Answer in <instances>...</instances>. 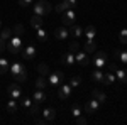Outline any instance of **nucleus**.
Here are the masks:
<instances>
[{"label":"nucleus","instance_id":"e433bc0d","mask_svg":"<svg viewBox=\"0 0 127 125\" xmlns=\"http://www.w3.org/2000/svg\"><path fill=\"white\" fill-rule=\"evenodd\" d=\"M71 115L73 117H80L81 115V108H80L78 105H73L71 106Z\"/></svg>","mask_w":127,"mask_h":125},{"label":"nucleus","instance_id":"f03ea898","mask_svg":"<svg viewBox=\"0 0 127 125\" xmlns=\"http://www.w3.org/2000/svg\"><path fill=\"white\" fill-rule=\"evenodd\" d=\"M7 49H9V52H12V54H19L20 51H22V37L14 34L7 41Z\"/></svg>","mask_w":127,"mask_h":125},{"label":"nucleus","instance_id":"9b49d317","mask_svg":"<svg viewBox=\"0 0 127 125\" xmlns=\"http://www.w3.org/2000/svg\"><path fill=\"white\" fill-rule=\"evenodd\" d=\"M115 81H117V78H115V73H103V78H102V85L103 86H112V85H115Z\"/></svg>","mask_w":127,"mask_h":125},{"label":"nucleus","instance_id":"5701e85b","mask_svg":"<svg viewBox=\"0 0 127 125\" xmlns=\"http://www.w3.org/2000/svg\"><path fill=\"white\" fill-rule=\"evenodd\" d=\"M48 85H49V83H48V79H46V76L39 75V76H37V79H36V88H37V90H44Z\"/></svg>","mask_w":127,"mask_h":125},{"label":"nucleus","instance_id":"a211bd4d","mask_svg":"<svg viewBox=\"0 0 127 125\" xmlns=\"http://www.w3.org/2000/svg\"><path fill=\"white\" fill-rule=\"evenodd\" d=\"M32 100H34V101H36V103H44V101H46V100H48V96H46V93H44V91H42V90H36V91H34V96H32Z\"/></svg>","mask_w":127,"mask_h":125},{"label":"nucleus","instance_id":"b1692460","mask_svg":"<svg viewBox=\"0 0 127 125\" xmlns=\"http://www.w3.org/2000/svg\"><path fill=\"white\" fill-rule=\"evenodd\" d=\"M115 78L120 83H127V69H117L115 71Z\"/></svg>","mask_w":127,"mask_h":125},{"label":"nucleus","instance_id":"79ce46f5","mask_svg":"<svg viewBox=\"0 0 127 125\" xmlns=\"http://www.w3.org/2000/svg\"><path fill=\"white\" fill-rule=\"evenodd\" d=\"M36 124H37V125H46V124H49V122L42 117V118H37V120H36Z\"/></svg>","mask_w":127,"mask_h":125},{"label":"nucleus","instance_id":"f257e3e1","mask_svg":"<svg viewBox=\"0 0 127 125\" xmlns=\"http://www.w3.org/2000/svg\"><path fill=\"white\" fill-rule=\"evenodd\" d=\"M9 71L14 75V78H15L19 83H22V81H26V79H27V69H26V64H24V63H20V61L14 63V64L10 66Z\"/></svg>","mask_w":127,"mask_h":125},{"label":"nucleus","instance_id":"39448f33","mask_svg":"<svg viewBox=\"0 0 127 125\" xmlns=\"http://www.w3.org/2000/svg\"><path fill=\"white\" fill-rule=\"evenodd\" d=\"M63 81H64V73H61V71H54V73H49L48 76V83L51 86H59V85H63Z\"/></svg>","mask_w":127,"mask_h":125},{"label":"nucleus","instance_id":"ea45409f","mask_svg":"<svg viewBox=\"0 0 127 125\" xmlns=\"http://www.w3.org/2000/svg\"><path fill=\"white\" fill-rule=\"evenodd\" d=\"M3 49H7V41H3V39L0 37V52H2Z\"/></svg>","mask_w":127,"mask_h":125},{"label":"nucleus","instance_id":"20e7f679","mask_svg":"<svg viewBox=\"0 0 127 125\" xmlns=\"http://www.w3.org/2000/svg\"><path fill=\"white\" fill-rule=\"evenodd\" d=\"M75 20H76V12L73 9H68V10H64V12L61 14V22H63V25H66V27L73 25Z\"/></svg>","mask_w":127,"mask_h":125},{"label":"nucleus","instance_id":"7c9ffc66","mask_svg":"<svg viewBox=\"0 0 127 125\" xmlns=\"http://www.w3.org/2000/svg\"><path fill=\"white\" fill-rule=\"evenodd\" d=\"M12 29H9V27H5V29H2V32H0V37L3 39V41H9L10 37H12Z\"/></svg>","mask_w":127,"mask_h":125},{"label":"nucleus","instance_id":"f704fd0d","mask_svg":"<svg viewBox=\"0 0 127 125\" xmlns=\"http://www.w3.org/2000/svg\"><path fill=\"white\" fill-rule=\"evenodd\" d=\"M29 113H31V115H37V113H39V103H36V101H34L32 106L29 108Z\"/></svg>","mask_w":127,"mask_h":125},{"label":"nucleus","instance_id":"473e14b6","mask_svg":"<svg viewBox=\"0 0 127 125\" xmlns=\"http://www.w3.org/2000/svg\"><path fill=\"white\" fill-rule=\"evenodd\" d=\"M37 71H39V75H42V76L49 75V68H48V64H44V63L37 64Z\"/></svg>","mask_w":127,"mask_h":125},{"label":"nucleus","instance_id":"c9c22d12","mask_svg":"<svg viewBox=\"0 0 127 125\" xmlns=\"http://www.w3.org/2000/svg\"><path fill=\"white\" fill-rule=\"evenodd\" d=\"M119 39H120V42H122V44H127V29H122V30H120Z\"/></svg>","mask_w":127,"mask_h":125},{"label":"nucleus","instance_id":"2eb2a0df","mask_svg":"<svg viewBox=\"0 0 127 125\" xmlns=\"http://www.w3.org/2000/svg\"><path fill=\"white\" fill-rule=\"evenodd\" d=\"M92 98H95L100 105H103V103L107 101V95H105L102 90H93V91H92Z\"/></svg>","mask_w":127,"mask_h":125},{"label":"nucleus","instance_id":"4468645a","mask_svg":"<svg viewBox=\"0 0 127 125\" xmlns=\"http://www.w3.org/2000/svg\"><path fill=\"white\" fill-rule=\"evenodd\" d=\"M68 36H69V30L66 29V25H64V27H58V29H54V37L59 39V41L68 39Z\"/></svg>","mask_w":127,"mask_h":125},{"label":"nucleus","instance_id":"6ab92c4d","mask_svg":"<svg viewBox=\"0 0 127 125\" xmlns=\"http://www.w3.org/2000/svg\"><path fill=\"white\" fill-rule=\"evenodd\" d=\"M42 24H44V19H42V15H37V14H34V15L31 17V25H32V27L39 29V27H42Z\"/></svg>","mask_w":127,"mask_h":125},{"label":"nucleus","instance_id":"ddd939ff","mask_svg":"<svg viewBox=\"0 0 127 125\" xmlns=\"http://www.w3.org/2000/svg\"><path fill=\"white\" fill-rule=\"evenodd\" d=\"M61 63L63 64H66V66H73L76 61H75V52H64L63 56H61Z\"/></svg>","mask_w":127,"mask_h":125},{"label":"nucleus","instance_id":"c85d7f7f","mask_svg":"<svg viewBox=\"0 0 127 125\" xmlns=\"http://www.w3.org/2000/svg\"><path fill=\"white\" fill-rule=\"evenodd\" d=\"M80 48H81V44H80L78 41H71V42H68V51L69 52H78Z\"/></svg>","mask_w":127,"mask_h":125},{"label":"nucleus","instance_id":"1a4fd4ad","mask_svg":"<svg viewBox=\"0 0 127 125\" xmlns=\"http://www.w3.org/2000/svg\"><path fill=\"white\" fill-rule=\"evenodd\" d=\"M71 91H73V88L69 86V85H59L58 96L61 98V100H68L69 96H71Z\"/></svg>","mask_w":127,"mask_h":125},{"label":"nucleus","instance_id":"412c9836","mask_svg":"<svg viewBox=\"0 0 127 125\" xmlns=\"http://www.w3.org/2000/svg\"><path fill=\"white\" fill-rule=\"evenodd\" d=\"M68 30H69V36H73V37H81L83 36V29L80 27V25H69L68 27Z\"/></svg>","mask_w":127,"mask_h":125},{"label":"nucleus","instance_id":"6e6552de","mask_svg":"<svg viewBox=\"0 0 127 125\" xmlns=\"http://www.w3.org/2000/svg\"><path fill=\"white\" fill-rule=\"evenodd\" d=\"M7 95L10 98H14V100H19L20 96H22V90H20L19 85H9L7 86Z\"/></svg>","mask_w":127,"mask_h":125},{"label":"nucleus","instance_id":"9d476101","mask_svg":"<svg viewBox=\"0 0 127 125\" xmlns=\"http://www.w3.org/2000/svg\"><path fill=\"white\" fill-rule=\"evenodd\" d=\"M98 110H100V103H98L95 98L90 100V101H87V105H85V112H87V113L93 115V113H97Z\"/></svg>","mask_w":127,"mask_h":125},{"label":"nucleus","instance_id":"7ed1b4c3","mask_svg":"<svg viewBox=\"0 0 127 125\" xmlns=\"http://www.w3.org/2000/svg\"><path fill=\"white\" fill-rule=\"evenodd\" d=\"M51 10H53V7L46 0H37L34 5V14H37V15H48Z\"/></svg>","mask_w":127,"mask_h":125},{"label":"nucleus","instance_id":"58836bf2","mask_svg":"<svg viewBox=\"0 0 127 125\" xmlns=\"http://www.w3.org/2000/svg\"><path fill=\"white\" fill-rule=\"evenodd\" d=\"M17 2H19L20 7H27V5H31V3H32V0H17Z\"/></svg>","mask_w":127,"mask_h":125},{"label":"nucleus","instance_id":"37998d69","mask_svg":"<svg viewBox=\"0 0 127 125\" xmlns=\"http://www.w3.org/2000/svg\"><path fill=\"white\" fill-rule=\"evenodd\" d=\"M0 25H2V19H0Z\"/></svg>","mask_w":127,"mask_h":125},{"label":"nucleus","instance_id":"a19ab883","mask_svg":"<svg viewBox=\"0 0 127 125\" xmlns=\"http://www.w3.org/2000/svg\"><path fill=\"white\" fill-rule=\"evenodd\" d=\"M117 69H119V66L115 64V63H112V64H108V71H112V73H115Z\"/></svg>","mask_w":127,"mask_h":125},{"label":"nucleus","instance_id":"a878e982","mask_svg":"<svg viewBox=\"0 0 127 125\" xmlns=\"http://www.w3.org/2000/svg\"><path fill=\"white\" fill-rule=\"evenodd\" d=\"M9 69H10L9 61H7V59H3V58H0V75H5V73H9Z\"/></svg>","mask_w":127,"mask_h":125},{"label":"nucleus","instance_id":"f3484780","mask_svg":"<svg viewBox=\"0 0 127 125\" xmlns=\"http://www.w3.org/2000/svg\"><path fill=\"white\" fill-rule=\"evenodd\" d=\"M83 49H85V52H88V54L95 52V49H97V42H95V39H87L85 44H83Z\"/></svg>","mask_w":127,"mask_h":125},{"label":"nucleus","instance_id":"cd10ccee","mask_svg":"<svg viewBox=\"0 0 127 125\" xmlns=\"http://www.w3.org/2000/svg\"><path fill=\"white\" fill-rule=\"evenodd\" d=\"M69 86H71V88H78V86H81V76H78V75L71 76V79H69Z\"/></svg>","mask_w":127,"mask_h":125},{"label":"nucleus","instance_id":"4c0bfd02","mask_svg":"<svg viewBox=\"0 0 127 125\" xmlns=\"http://www.w3.org/2000/svg\"><path fill=\"white\" fill-rule=\"evenodd\" d=\"M87 122H88V120L85 118V117H81V115H80V117H75V124H76V125H85Z\"/></svg>","mask_w":127,"mask_h":125},{"label":"nucleus","instance_id":"aec40b11","mask_svg":"<svg viewBox=\"0 0 127 125\" xmlns=\"http://www.w3.org/2000/svg\"><path fill=\"white\" fill-rule=\"evenodd\" d=\"M114 56H115V59H119V61H122V63L127 64V49H115Z\"/></svg>","mask_w":127,"mask_h":125},{"label":"nucleus","instance_id":"393cba45","mask_svg":"<svg viewBox=\"0 0 127 125\" xmlns=\"http://www.w3.org/2000/svg\"><path fill=\"white\" fill-rule=\"evenodd\" d=\"M102 78H103V71L98 69V68H95V71L92 73V79H93L95 83H102Z\"/></svg>","mask_w":127,"mask_h":125},{"label":"nucleus","instance_id":"4be33fe9","mask_svg":"<svg viewBox=\"0 0 127 125\" xmlns=\"http://www.w3.org/2000/svg\"><path fill=\"white\" fill-rule=\"evenodd\" d=\"M95 34H97V29L93 27V25H88L83 29V36L87 39H95Z\"/></svg>","mask_w":127,"mask_h":125},{"label":"nucleus","instance_id":"423d86ee","mask_svg":"<svg viewBox=\"0 0 127 125\" xmlns=\"http://www.w3.org/2000/svg\"><path fill=\"white\" fill-rule=\"evenodd\" d=\"M37 56V49L34 44H29V46H26V48L22 49V58L27 59V61H32V59H36Z\"/></svg>","mask_w":127,"mask_h":125},{"label":"nucleus","instance_id":"2f4dec72","mask_svg":"<svg viewBox=\"0 0 127 125\" xmlns=\"http://www.w3.org/2000/svg\"><path fill=\"white\" fill-rule=\"evenodd\" d=\"M32 103H34V100H29L27 96H26V98H22V96H20V105L24 106L26 110H29L31 106H32Z\"/></svg>","mask_w":127,"mask_h":125},{"label":"nucleus","instance_id":"bb28decb","mask_svg":"<svg viewBox=\"0 0 127 125\" xmlns=\"http://www.w3.org/2000/svg\"><path fill=\"white\" fill-rule=\"evenodd\" d=\"M5 108H7V112H9V113H15V112H17V100L10 98V100H9V103H7V106H5Z\"/></svg>","mask_w":127,"mask_h":125},{"label":"nucleus","instance_id":"72a5a7b5","mask_svg":"<svg viewBox=\"0 0 127 125\" xmlns=\"http://www.w3.org/2000/svg\"><path fill=\"white\" fill-rule=\"evenodd\" d=\"M14 34L22 37V36H24V25H22V24H17V25L14 27Z\"/></svg>","mask_w":127,"mask_h":125},{"label":"nucleus","instance_id":"dca6fc26","mask_svg":"<svg viewBox=\"0 0 127 125\" xmlns=\"http://www.w3.org/2000/svg\"><path fill=\"white\" fill-rule=\"evenodd\" d=\"M42 117H44L48 122H53V120L56 118V110H54L53 106H46V108L42 110Z\"/></svg>","mask_w":127,"mask_h":125},{"label":"nucleus","instance_id":"c756f323","mask_svg":"<svg viewBox=\"0 0 127 125\" xmlns=\"http://www.w3.org/2000/svg\"><path fill=\"white\" fill-rule=\"evenodd\" d=\"M36 36H37V39H39L41 42H46V41H48V32L42 29V27H39V29H37Z\"/></svg>","mask_w":127,"mask_h":125},{"label":"nucleus","instance_id":"f8f14e48","mask_svg":"<svg viewBox=\"0 0 127 125\" xmlns=\"http://www.w3.org/2000/svg\"><path fill=\"white\" fill-rule=\"evenodd\" d=\"M75 61L78 63L80 66H87L88 63H90V58H88V52H81V51H78V52H75Z\"/></svg>","mask_w":127,"mask_h":125},{"label":"nucleus","instance_id":"0eeeda50","mask_svg":"<svg viewBox=\"0 0 127 125\" xmlns=\"http://www.w3.org/2000/svg\"><path fill=\"white\" fill-rule=\"evenodd\" d=\"M93 64H95V68L102 69V68L107 64V54H105L103 51H98V52H95V56H93Z\"/></svg>","mask_w":127,"mask_h":125}]
</instances>
